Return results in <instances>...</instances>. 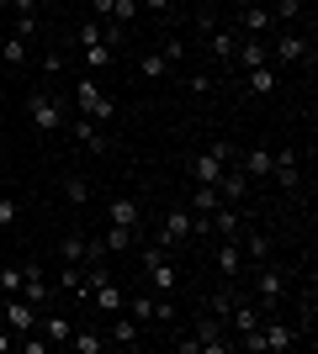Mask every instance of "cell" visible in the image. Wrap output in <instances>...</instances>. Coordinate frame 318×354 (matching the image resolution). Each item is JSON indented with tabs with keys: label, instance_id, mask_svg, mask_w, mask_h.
I'll use <instances>...</instances> for the list:
<instances>
[{
	"label": "cell",
	"instance_id": "cell-1",
	"mask_svg": "<svg viewBox=\"0 0 318 354\" xmlns=\"http://www.w3.org/2000/svg\"><path fill=\"white\" fill-rule=\"evenodd\" d=\"M75 106H80V117H91V122H112L117 117V101H112V95H106L101 85H96V80H80L75 85Z\"/></svg>",
	"mask_w": 318,
	"mask_h": 354
},
{
	"label": "cell",
	"instance_id": "cell-2",
	"mask_svg": "<svg viewBox=\"0 0 318 354\" xmlns=\"http://www.w3.org/2000/svg\"><path fill=\"white\" fill-rule=\"evenodd\" d=\"M27 117H32V127H43V133H53V127H69V117H64V101H59V95H48V90H32V95H27Z\"/></svg>",
	"mask_w": 318,
	"mask_h": 354
},
{
	"label": "cell",
	"instance_id": "cell-3",
	"mask_svg": "<svg viewBox=\"0 0 318 354\" xmlns=\"http://www.w3.org/2000/svg\"><path fill=\"white\" fill-rule=\"evenodd\" d=\"M281 296H287V275H281L276 265H265V259H260V275H255V307L271 317V312L281 307Z\"/></svg>",
	"mask_w": 318,
	"mask_h": 354
},
{
	"label": "cell",
	"instance_id": "cell-4",
	"mask_svg": "<svg viewBox=\"0 0 318 354\" xmlns=\"http://www.w3.org/2000/svg\"><path fill=\"white\" fill-rule=\"evenodd\" d=\"M0 323H6L16 339H21V333H32V328H37V307H32L27 296H6V307H0Z\"/></svg>",
	"mask_w": 318,
	"mask_h": 354
},
{
	"label": "cell",
	"instance_id": "cell-5",
	"mask_svg": "<svg viewBox=\"0 0 318 354\" xmlns=\"http://www.w3.org/2000/svg\"><path fill=\"white\" fill-rule=\"evenodd\" d=\"M271 59L276 64H313V48L303 43V37H297V32H276V43H271Z\"/></svg>",
	"mask_w": 318,
	"mask_h": 354
},
{
	"label": "cell",
	"instance_id": "cell-6",
	"mask_svg": "<svg viewBox=\"0 0 318 354\" xmlns=\"http://www.w3.org/2000/svg\"><path fill=\"white\" fill-rule=\"evenodd\" d=\"M223 169H228V164L218 159V153H207V148H202L197 159H186V175H191V185H218V180H223Z\"/></svg>",
	"mask_w": 318,
	"mask_h": 354
},
{
	"label": "cell",
	"instance_id": "cell-7",
	"mask_svg": "<svg viewBox=\"0 0 318 354\" xmlns=\"http://www.w3.org/2000/svg\"><path fill=\"white\" fill-rule=\"evenodd\" d=\"M197 233V217H191V207H175L165 217V233H159V243H165V249H175V243H186V238Z\"/></svg>",
	"mask_w": 318,
	"mask_h": 354
},
{
	"label": "cell",
	"instance_id": "cell-8",
	"mask_svg": "<svg viewBox=\"0 0 318 354\" xmlns=\"http://www.w3.org/2000/svg\"><path fill=\"white\" fill-rule=\"evenodd\" d=\"M233 64H239V69H260V64H271V43H265V37H239Z\"/></svg>",
	"mask_w": 318,
	"mask_h": 354
},
{
	"label": "cell",
	"instance_id": "cell-9",
	"mask_svg": "<svg viewBox=\"0 0 318 354\" xmlns=\"http://www.w3.org/2000/svg\"><path fill=\"white\" fill-rule=\"evenodd\" d=\"M69 133H75V143L85 148V153H106V133H101V122L75 117V122H69Z\"/></svg>",
	"mask_w": 318,
	"mask_h": 354
},
{
	"label": "cell",
	"instance_id": "cell-10",
	"mask_svg": "<svg viewBox=\"0 0 318 354\" xmlns=\"http://www.w3.org/2000/svg\"><path fill=\"white\" fill-rule=\"evenodd\" d=\"M228 333H239V339H244V333H255V328H260V307H255V296H249V301H233V312H228Z\"/></svg>",
	"mask_w": 318,
	"mask_h": 354
},
{
	"label": "cell",
	"instance_id": "cell-11",
	"mask_svg": "<svg viewBox=\"0 0 318 354\" xmlns=\"http://www.w3.org/2000/svg\"><path fill=\"white\" fill-rule=\"evenodd\" d=\"M117 323H112V333H106V344H122V349H138V339H143V323L138 317H127V312H112Z\"/></svg>",
	"mask_w": 318,
	"mask_h": 354
},
{
	"label": "cell",
	"instance_id": "cell-12",
	"mask_svg": "<svg viewBox=\"0 0 318 354\" xmlns=\"http://www.w3.org/2000/svg\"><path fill=\"white\" fill-rule=\"evenodd\" d=\"M271 27H276L271 6H244V16H239V32H244V37H265Z\"/></svg>",
	"mask_w": 318,
	"mask_h": 354
},
{
	"label": "cell",
	"instance_id": "cell-13",
	"mask_svg": "<svg viewBox=\"0 0 318 354\" xmlns=\"http://www.w3.org/2000/svg\"><path fill=\"white\" fill-rule=\"evenodd\" d=\"M239 37H244L239 27H223V32L212 27V32H207V48H212V59H218V64H233V48H239Z\"/></svg>",
	"mask_w": 318,
	"mask_h": 354
},
{
	"label": "cell",
	"instance_id": "cell-14",
	"mask_svg": "<svg viewBox=\"0 0 318 354\" xmlns=\"http://www.w3.org/2000/svg\"><path fill=\"white\" fill-rule=\"evenodd\" d=\"M207 233H218V238H239L244 233V222H239V212H228L223 201L207 212Z\"/></svg>",
	"mask_w": 318,
	"mask_h": 354
},
{
	"label": "cell",
	"instance_id": "cell-15",
	"mask_svg": "<svg viewBox=\"0 0 318 354\" xmlns=\"http://www.w3.org/2000/svg\"><path fill=\"white\" fill-rule=\"evenodd\" d=\"M271 175L281 180V185H287V191H297V185H303V169H297V148H281V153H276V164H271Z\"/></svg>",
	"mask_w": 318,
	"mask_h": 354
},
{
	"label": "cell",
	"instance_id": "cell-16",
	"mask_svg": "<svg viewBox=\"0 0 318 354\" xmlns=\"http://www.w3.org/2000/svg\"><path fill=\"white\" fill-rule=\"evenodd\" d=\"M218 270H223V281H233L244 270V249H239V238H218Z\"/></svg>",
	"mask_w": 318,
	"mask_h": 354
},
{
	"label": "cell",
	"instance_id": "cell-17",
	"mask_svg": "<svg viewBox=\"0 0 318 354\" xmlns=\"http://www.w3.org/2000/svg\"><path fill=\"white\" fill-rule=\"evenodd\" d=\"M96 238H101L106 254H127L138 243V227H117V222H106V233H96Z\"/></svg>",
	"mask_w": 318,
	"mask_h": 354
},
{
	"label": "cell",
	"instance_id": "cell-18",
	"mask_svg": "<svg viewBox=\"0 0 318 354\" xmlns=\"http://www.w3.org/2000/svg\"><path fill=\"white\" fill-rule=\"evenodd\" d=\"M271 164H276V153H265V148H249V153H239V169L249 180H265L271 175Z\"/></svg>",
	"mask_w": 318,
	"mask_h": 354
},
{
	"label": "cell",
	"instance_id": "cell-19",
	"mask_svg": "<svg viewBox=\"0 0 318 354\" xmlns=\"http://www.w3.org/2000/svg\"><path fill=\"white\" fill-rule=\"evenodd\" d=\"M244 90H249V95H276V69H271V64L244 69Z\"/></svg>",
	"mask_w": 318,
	"mask_h": 354
},
{
	"label": "cell",
	"instance_id": "cell-20",
	"mask_svg": "<svg viewBox=\"0 0 318 354\" xmlns=\"http://www.w3.org/2000/svg\"><path fill=\"white\" fill-rule=\"evenodd\" d=\"M244 191H249V175L228 164V169H223V180H218V196H223V201H244Z\"/></svg>",
	"mask_w": 318,
	"mask_h": 354
},
{
	"label": "cell",
	"instance_id": "cell-21",
	"mask_svg": "<svg viewBox=\"0 0 318 354\" xmlns=\"http://www.w3.org/2000/svg\"><path fill=\"white\" fill-rule=\"evenodd\" d=\"M106 222H117V227H138V222H143V212H138V201L117 196V201L106 207Z\"/></svg>",
	"mask_w": 318,
	"mask_h": 354
},
{
	"label": "cell",
	"instance_id": "cell-22",
	"mask_svg": "<svg viewBox=\"0 0 318 354\" xmlns=\"http://www.w3.org/2000/svg\"><path fill=\"white\" fill-rule=\"evenodd\" d=\"M85 301H96L101 312H122V301H127V296H122V286H117V281H101L91 296H85Z\"/></svg>",
	"mask_w": 318,
	"mask_h": 354
},
{
	"label": "cell",
	"instance_id": "cell-23",
	"mask_svg": "<svg viewBox=\"0 0 318 354\" xmlns=\"http://www.w3.org/2000/svg\"><path fill=\"white\" fill-rule=\"evenodd\" d=\"M21 296H27L32 307H43V301H48V281H43V265H27V281H21Z\"/></svg>",
	"mask_w": 318,
	"mask_h": 354
},
{
	"label": "cell",
	"instance_id": "cell-24",
	"mask_svg": "<svg viewBox=\"0 0 318 354\" xmlns=\"http://www.w3.org/2000/svg\"><path fill=\"white\" fill-rule=\"evenodd\" d=\"M69 349H75V354H101L106 333H96V328H75V333H69Z\"/></svg>",
	"mask_w": 318,
	"mask_h": 354
},
{
	"label": "cell",
	"instance_id": "cell-25",
	"mask_svg": "<svg viewBox=\"0 0 318 354\" xmlns=\"http://www.w3.org/2000/svg\"><path fill=\"white\" fill-rule=\"evenodd\" d=\"M59 259H64V265H85V259H91V249H85V238H80V233L59 238Z\"/></svg>",
	"mask_w": 318,
	"mask_h": 354
},
{
	"label": "cell",
	"instance_id": "cell-26",
	"mask_svg": "<svg viewBox=\"0 0 318 354\" xmlns=\"http://www.w3.org/2000/svg\"><path fill=\"white\" fill-rule=\"evenodd\" d=\"M69 333H75V323H69L64 312H48V317H43V339H53V344H69Z\"/></svg>",
	"mask_w": 318,
	"mask_h": 354
},
{
	"label": "cell",
	"instance_id": "cell-27",
	"mask_svg": "<svg viewBox=\"0 0 318 354\" xmlns=\"http://www.w3.org/2000/svg\"><path fill=\"white\" fill-rule=\"evenodd\" d=\"M170 69H175V64H170L165 53H143V59H138V74H143V80H165Z\"/></svg>",
	"mask_w": 318,
	"mask_h": 354
},
{
	"label": "cell",
	"instance_id": "cell-28",
	"mask_svg": "<svg viewBox=\"0 0 318 354\" xmlns=\"http://www.w3.org/2000/svg\"><path fill=\"white\" fill-rule=\"evenodd\" d=\"M122 312H127V317H138V323H154V296H127V301H122Z\"/></svg>",
	"mask_w": 318,
	"mask_h": 354
},
{
	"label": "cell",
	"instance_id": "cell-29",
	"mask_svg": "<svg viewBox=\"0 0 318 354\" xmlns=\"http://www.w3.org/2000/svg\"><path fill=\"white\" fill-rule=\"evenodd\" d=\"M21 281H27V270H16L0 259V296H21Z\"/></svg>",
	"mask_w": 318,
	"mask_h": 354
},
{
	"label": "cell",
	"instance_id": "cell-30",
	"mask_svg": "<svg viewBox=\"0 0 318 354\" xmlns=\"http://www.w3.org/2000/svg\"><path fill=\"white\" fill-rule=\"evenodd\" d=\"M218 201H223V196H218V185H191V212H202V217H207Z\"/></svg>",
	"mask_w": 318,
	"mask_h": 354
},
{
	"label": "cell",
	"instance_id": "cell-31",
	"mask_svg": "<svg viewBox=\"0 0 318 354\" xmlns=\"http://www.w3.org/2000/svg\"><path fill=\"white\" fill-rule=\"evenodd\" d=\"M80 59L91 64V69H106V64H112V48H106L101 37H96V43H80Z\"/></svg>",
	"mask_w": 318,
	"mask_h": 354
},
{
	"label": "cell",
	"instance_id": "cell-32",
	"mask_svg": "<svg viewBox=\"0 0 318 354\" xmlns=\"http://www.w3.org/2000/svg\"><path fill=\"white\" fill-rule=\"evenodd\" d=\"M0 64H6V69L27 64V43H21V37H6V43H0Z\"/></svg>",
	"mask_w": 318,
	"mask_h": 354
},
{
	"label": "cell",
	"instance_id": "cell-33",
	"mask_svg": "<svg viewBox=\"0 0 318 354\" xmlns=\"http://www.w3.org/2000/svg\"><path fill=\"white\" fill-rule=\"evenodd\" d=\"M64 196H69L75 207H85V201H91V180H85V175H69V180H64Z\"/></svg>",
	"mask_w": 318,
	"mask_h": 354
},
{
	"label": "cell",
	"instance_id": "cell-34",
	"mask_svg": "<svg viewBox=\"0 0 318 354\" xmlns=\"http://www.w3.org/2000/svg\"><path fill=\"white\" fill-rule=\"evenodd\" d=\"M233 301H239V291H233V286H223V291L212 296V317H218V323H228V312H233Z\"/></svg>",
	"mask_w": 318,
	"mask_h": 354
},
{
	"label": "cell",
	"instance_id": "cell-35",
	"mask_svg": "<svg viewBox=\"0 0 318 354\" xmlns=\"http://www.w3.org/2000/svg\"><path fill=\"white\" fill-rule=\"evenodd\" d=\"M11 37H21V43L37 37V11H16V32H11Z\"/></svg>",
	"mask_w": 318,
	"mask_h": 354
},
{
	"label": "cell",
	"instance_id": "cell-36",
	"mask_svg": "<svg viewBox=\"0 0 318 354\" xmlns=\"http://www.w3.org/2000/svg\"><path fill=\"white\" fill-rule=\"evenodd\" d=\"M239 238H244V243H239L244 254H255V259H265V254H271V243H265V233H239Z\"/></svg>",
	"mask_w": 318,
	"mask_h": 354
},
{
	"label": "cell",
	"instance_id": "cell-37",
	"mask_svg": "<svg viewBox=\"0 0 318 354\" xmlns=\"http://www.w3.org/2000/svg\"><path fill=\"white\" fill-rule=\"evenodd\" d=\"M207 153H218L223 164H239V148L228 143V138H212V143H207Z\"/></svg>",
	"mask_w": 318,
	"mask_h": 354
},
{
	"label": "cell",
	"instance_id": "cell-38",
	"mask_svg": "<svg viewBox=\"0 0 318 354\" xmlns=\"http://www.w3.org/2000/svg\"><path fill=\"white\" fill-rule=\"evenodd\" d=\"M297 11H303V0H276V6H271V16H276V21H292Z\"/></svg>",
	"mask_w": 318,
	"mask_h": 354
},
{
	"label": "cell",
	"instance_id": "cell-39",
	"mask_svg": "<svg viewBox=\"0 0 318 354\" xmlns=\"http://www.w3.org/2000/svg\"><path fill=\"white\" fill-rule=\"evenodd\" d=\"M43 74H64V48H48L43 53Z\"/></svg>",
	"mask_w": 318,
	"mask_h": 354
},
{
	"label": "cell",
	"instance_id": "cell-40",
	"mask_svg": "<svg viewBox=\"0 0 318 354\" xmlns=\"http://www.w3.org/2000/svg\"><path fill=\"white\" fill-rule=\"evenodd\" d=\"M159 53H165V59H170V64H181V59H186V43H181V37H170V43H165V48H159Z\"/></svg>",
	"mask_w": 318,
	"mask_h": 354
},
{
	"label": "cell",
	"instance_id": "cell-41",
	"mask_svg": "<svg viewBox=\"0 0 318 354\" xmlns=\"http://www.w3.org/2000/svg\"><path fill=\"white\" fill-rule=\"evenodd\" d=\"M186 90H191V95H207V90H212V74H191V80H186Z\"/></svg>",
	"mask_w": 318,
	"mask_h": 354
},
{
	"label": "cell",
	"instance_id": "cell-42",
	"mask_svg": "<svg viewBox=\"0 0 318 354\" xmlns=\"http://www.w3.org/2000/svg\"><path fill=\"white\" fill-rule=\"evenodd\" d=\"M16 344H21V349H27V354H48V339H32V333H21V339H16Z\"/></svg>",
	"mask_w": 318,
	"mask_h": 354
},
{
	"label": "cell",
	"instance_id": "cell-43",
	"mask_svg": "<svg viewBox=\"0 0 318 354\" xmlns=\"http://www.w3.org/2000/svg\"><path fill=\"white\" fill-rule=\"evenodd\" d=\"M59 286H64V291H80V265L64 270V281H59Z\"/></svg>",
	"mask_w": 318,
	"mask_h": 354
},
{
	"label": "cell",
	"instance_id": "cell-44",
	"mask_svg": "<svg viewBox=\"0 0 318 354\" xmlns=\"http://www.w3.org/2000/svg\"><path fill=\"white\" fill-rule=\"evenodd\" d=\"M16 222V201H0V227H11Z\"/></svg>",
	"mask_w": 318,
	"mask_h": 354
},
{
	"label": "cell",
	"instance_id": "cell-45",
	"mask_svg": "<svg viewBox=\"0 0 318 354\" xmlns=\"http://www.w3.org/2000/svg\"><path fill=\"white\" fill-rule=\"evenodd\" d=\"M16 349V333H11V328H0V354H11Z\"/></svg>",
	"mask_w": 318,
	"mask_h": 354
},
{
	"label": "cell",
	"instance_id": "cell-46",
	"mask_svg": "<svg viewBox=\"0 0 318 354\" xmlns=\"http://www.w3.org/2000/svg\"><path fill=\"white\" fill-rule=\"evenodd\" d=\"M91 11H96V21H106V16H112V0H91Z\"/></svg>",
	"mask_w": 318,
	"mask_h": 354
},
{
	"label": "cell",
	"instance_id": "cell-47",
	"mask_svg": "<svg viewBox=\"0 0 318 354\" xmlns=\"http://www.w3.org/2000/svg\"><path fill=\"white\" fill-rule=\"evenodd\" d=\"M0 11H11V0H0Z\"/></svg>",
	"mask_w": 318,
	"mask_h": 354
}]
</instances>
